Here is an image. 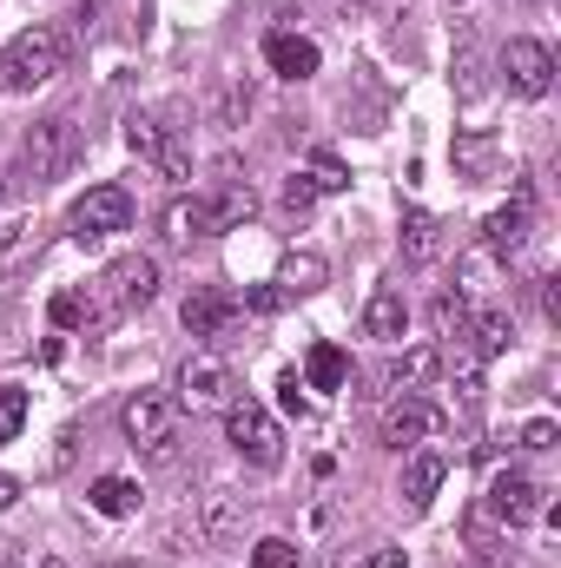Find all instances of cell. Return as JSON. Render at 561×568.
Segmentation results:
<instances>
[{"mask_svg":"<svg viewBox=\"0 0 561 568\" xmlns=\"http://www.w3.org/2000/svg\"><path fill=\"white\" fill-rule=\"evenodd\" d=\"M429 429H442V410H436L422 390H404V397L384 410V449H417Z\"/></svg>","mask_w":561,"mask_h":568,"instance_id":"obj_10","label":"cell"},{"mask_svg":"<svg viewBox=\"0 0 561 568\" xmlns=\"http://www.w3.org/2000/svg\"><path fill=\"white\" fill-rule=\"evenodd\" d=\"M53 324H60V331H80V324H106V311H100L86 291H60V297H53Z\"/></svg>","mask_w":561,"mask_h":568,"instance_id":"obj_27","label":"cell"},{"mask_svg":"<svg viewBox=\"0 0 561 568\" xmlns=\"http://www.w3.org/2000/svg\"><path fill=\"white\" fill-rule=\"evenodd\" d=\"M278 390H284V410H297V417H304V397H297V390H304V384H297V371H290V377H284Z\"/></svg>","mask_w":561,"mask_h":568,"instance_id":"obj_37","label":"cell"},{"mask_svg":"<svg viewBox=\"0 0 561 568\" xmlns=\"http://www.w3.org/2000/svg\"><path fill=\"white\" fill-rule=\"evenodd\" d=\"M252 568H297V542H284V536H265V542L252 549Z\"/></svg>","mask_w":561,"mask_h":568,"instance_id":"obj_30","label":"cell"},{"mask_svg":"<svg viewBox=\"0 0 561 568\" xmlns=\"http://www.w3.org/2000/svg\"><path fill=\"white\" fill-rule=\"evenodd\" d=\"M344 377H350V357H344L337 344H317L310 364H304V384H310V390H344Z\"/></svg>","mask_w":561,"mask_h":568,"instance_id":"obj_22","label":"cell"},{"mask_svg":"<svg viewBox=\"0 0 561 568\" xmlns=\"http://www.w3.org/2000/svg\"><path fill=\"white\" fill-rule=\"evenodd\" d=\"M429 317H436V331H442L449 344H469V317H476V311H469L462 291H442V297L429 304Z\"/></svg>","mask_w":561,"mask_h":568,"instance_id":"obj_25","label":"cell"},{"mask_svg":"<svg viewBox=\"0 0 561 568\" xmlns=\"http://www.w3.org/2000/svg\"><path fill=\"white\" fill-rule=\"evenodd\" d=\"M449 7H456V0H449Z\"/></svg>","mask_w":561,"mask_h":568,"instance_id":"obj_42","label":"cell"},{"mask_svg":"<svg viewBox=\"0 0 561 568\" xmlns=\"http://www.w3.org/2000/svg\"><path fill=\"white\" fill-rule=\"evenodd\" d=\"M252 212H258L252 185H225V192H212V199H205V239H212V232H232V225H245Z\"/></svg>","mask_w":561,"mask_h":568,"instance_id":"obj_19","label":"cell"},{"mask_svg":"<svg viewBox=\"0 0 561 568\" xmlns=\"http://www.w3.org/2000/svg\"><path fill=\"white\" fill-rule=\"evenodd\" d=\"M364 568H410V556H404V549H377Z\"/></svg>","mask_w":561,"mask_h":568,"instance_id":"obj_38","label":"cell"},{"mask_svg":"<svg viewBox=\"0 0 561 568\" xmlns=\"http://www.w3.org/2000/svg\"><path fill=\"white\" fill-rule=\"evenodd\" d=\"M436 371H442V351L436 344H417V351H404V357H390V371H384V384L404 397V390H422V384H436Z\"/></svg>","mask_w":561,"mask_h":568,"instance_id":"obj_17","label":"cell"},{"mask_svg":"<svg viewBox=\"0 0 561 568\" xmlns=\"http://www.w3.org/2000/svg\"><path fill=\"white\" fill-rule=\"evenodd\" d=\"M126 225H133V199H126V185H93V192L73 205V239H80V245L113 239V232H126Z\"/></svg>","mask_w":561,"mask_h":568,"instance_id":"obj_8","label":"cell"},{"mask_svg":"<svg viewBox=\"0 0 561 568\" xmlns=\"http://www.w3.org/2000/svg\"><path fill=\"white\" fill-rule=\"evenodd\" d=\"M555 417H536V424H522V449H555Z\"/></svg>","mask_w":561,"mask_h":568,"instance_id":"obj_34","label":"cell"},{"mask_svg":"<svg viewBox=\"0 0 561 568\" xmlns=\"http://www.w3.org/2000/svg\"><path fill=\"white\" fill-rule=\"evenodd\" d=\"M442 245H449V225H442L436 212L410 205V212H404V265H436Z\"/></svg>","mask_w":561,"mask_h":568,"instance_id":"obj_14","label":"cell"},{"mask_svg":"<svg viewBox=\"0 0 561 568\" xmlns=\"http://www.w3.org/2000/svg\"><path fill=\"white\" fill-rule=\"evenodd\" d=\"M165 239H172V245L205 239V199H172V205H165Z\"/></svg>","mask_w":561,"mask_h":568,"instance_id":"obj_24","label":"cell"},{"mask_svg":"<svg viewBox=\"0 0 561 568\" xmlns=\"http://www.w3.org/2000/svg\"><path fill=\"white\" fill-rule=\"evenodd\" d=\"M509 344H516V317H509V311H496V304H489V311H476V317H469V351H476L482 364H489V357H502Z\"/></svg>","mask_w":561,"mask_h":568,"instance_id":"obj_18","label":"cell"},{"mask_svg":"<svg viewBox=\"0 0 561 568\" xmlns=\"http://www.w3.org/2000/svg\"><path fill=\"white\" fill-rule=\"evenodd\" d=\"M27 424V390H13V384H0V443H13Z\"/></svg>","mask_w":561,"mask_h":568,"instance_id":"obj_29","label":"cell"},{"mask_svg":"<svg viewBox=\"0 0 561 568\" xmlns=\"http://www.w3.org/2000/svg\"><path fill=\"white\" fill-rule=\"evenodd\" d=\"M496 159H502V152H496L489 133H462V140H456V172H462V179H489Z\"/></svg>","mask_w":561,"mask_h":568,"instance_id":"obj_26","label":"cell"},{"mask_svg":"<svg viewBox=\"0 0 561 568\" xmlns=\"http://www.w3.org/2000/svg\"><path fill=\"white\" fill-rule=\"evenodd\" d=\"M225 443H232L252 469H278L284 463V429L258 397H232V404H225Z\"/></svg>","mask_w":561,"mask_h":568,"instance_id":"obj_2","label":"cell"},{"mask_svg":"<svg viewBox=\"0 0 561 568\" xmlns=\"http://www.w3.org/2000/svg\"><path fill=\"white\" fill-rule=\"evenodd\" d=\"M245 523H252V496H238V489H205V503H198V529H205L212 542L245 536Z\"/></svg>","mask_w":561,"mask_h":568,"instance_id":"obj_13","label":"cell"},{"mask_svg":"<svg viewBox=\"0 0 561 568\" xmlns=\"http://www.w3.org/2000/svg\"><path fill=\"white\" fill-rule=\"evenodd\" d=\"M442 476H449V456H442V449H410V463H404V496H410V503H429V496L442 489Z\"/></svg>","mask_w":561,"mask_h":568,"instance_id":"obj_20","label":"cell"},{"mask_svg":"<svg viewBox=\"0 0 561 568\" xmlns=\"http://www.w3.org/2000/svg\"><path fill=\"white\" fill-rule=\"evenodd\" d=\"M310 205H317V185H310V172H290V179H284V212L297 219V212H310Z\"/></svg>","mask_w":561,"mask_h":568,"instance_id":"obj_31","label":"cell"},{"mask_svg":"<svg viewBox=\"0 0 561 568\" xmlns=\"http://www.w3.org/2000/svg\"><path fill=\"white\" fill-rule=\"evenodd\" d=\"M238 397V377H232V364L225 357H212V351H198V357H185L178 364V410H225Z\"/></svg>","mask_w":561,"mask_h":568,"instance_id":"obj_5","label":"cell"},{"mask_svg":"<svg viewBox=\"0 0 561 568\" xmlns=\"http://www.w3.org/2000/svg\"><path fill=\"white\" fill-rule=\"evenodd\" d=\"M265 60H272L278 80H310V73H317V47H310L304 33H272V40H265Z\"/></svg>","mask_w":561,"mask_h":568,"instance_id":"obj_16","label":"cell"},{"mask_svg":"<svg viewBox=\"0 0 561 568\" xmlns=\"http://www.w3.org/2000/svg\"><path fill=\"white\" fill-rule=\"evenodd\" d=\"M120 429H126V443H133L140 456L165 463L172 443H178V404H172L165 390H140V397L120 410Z\"/></svg>","mask_w":561,"mask_h":568,"instance_id":"obj_4","label":"cell"},{"mask_svg":"<svg viewBox=\"0 0 561 568\" xmlns=\"http://www.w3.org/2000/svg\"><path fill=\"white\" fill-rule=\"evenodd\" d=\"M502 73H509V93H522V100H542V93L555 87V53H549L542 40L516 33V40L502 47Z\"/></svg>","mask_w":561,"mask_h":568,"instance_id":"obj_9","label":"cell"},{"mask_svg":"<svg viewBox=\"0 0 561 568\" xmlns=\"http://www.w3.org/2000/svg\"><path fill=\"white\" fill-rule=\"evenodd\" d=\"M40 568H67V562H40Z\"/></svg>","mask_w":561,"mask_h":568,"instance_id":"obj_41","label":"cell"},{"mask_svg":"<svg viewBox=\"0 0 561 568\" xmlns=\"http://www.w3.org/2000/svg\"><path fill=\"white\" fill-rule=\"evenodd\" d=\"M0 568H20V542H0Z\"/></svg>","mask_w":561,"mask_h":568,"instance_id":"obj_40","label":"cell"},{"mask_svg":"<svg viewBox=\"0 0 561 568\" xmlns=\"http://www.w3.org/2000/svg\"><path fill=\"white\" fill-rule=\"evenodd\" d=\"M13 503H20V483H13V476H7V469H0V516H7V509H13Z\"/></svg>","mask_w":561,"mask_h":568,"instance_id":"obj_39","label":"cell"},{"mask_svg":"<svg viewBox=\"0 0 561 568\" xmlns=\"http://www.w3.org/2000/svg\"><path fill=\"white\" fill-rule=\"evenodd\" d=\"M529 225H536V205H529V192H516V205H502V212L482 219V252L489 258H516L529 245Z\"/></svg>","mask_w":561,"mask_h":568,"instance_id":"obj_11","label":"cell"},{"mask_svg":"<svg viewBox=\"0 0 561 568\" xmlns=\"http://www.w3.org/2000/svg\"><path fill=\"white\" fill-rule=\"evenodd\" d=\"M364 331H370L377 344H404V331H410V304H404L397 284L370 291V304H364Z\"/></svg>","mask_w":561,"mask_h":568,"instance_id":"obj_15","label":"cell"},{"mask_svg":"<svg viewBox=\"0 0 561 568\" xmlns=\"http://www.w3.org/2000/svg\"><path fill=\"white\" fill-rule=\"evenodd\" d=\"M100 291H106V317H120V311H140L159 297V258H145V252H126V258H113L106 272H100Z\"/></svg>","mask_w":561,"mask_h":568,"instance_id":"obj_6","label":"cell"},{"mask_svg":"<svg viewBox=\"0 0 561 568\" xmlns=\"http://www.w3.org/2000/svg\"><path fill=\"white\" fill-rule=\"evenodd\" d=\"M245 113H252V87H245V80H238V87H232V93H225V106H218V120H225V126H238V120H245Z\"/></svg>","mask_w":561,"mask_h":568,"instance_id":"obj_33","label":"cell"},{"mask_svg":"<svg viewBox=\"0 0 561 568\" xmlns=\"http://www.w3.org/2000/svg\"><path fill=\"white\" fill-rule=\"evenodd\" d=\"M165 140H172V126H165V120H152V113H133V120H126V145H133L140 159H159Z\"/></svg>","mask_w":561,"mask_h":568,"instance_id":"obj_28","label":"cell"},{"mask_svg":"<svg viewBox=\"0 0 561 568\" xmlns=\"http://www.w3.org/2000/svg\"><path fill=\"white\" fill-rule=\"evenodd\" d=\"M245 311H258V317H272V311H284V291H278V284H258V291L245 297Z\"/></svg>","mask_w":561,"mask_h":568,"instance_id":"obj_35","label":"cell"},{"mask_svg":"<svg viewBox=\"0 0 561 568\" xmlns=\"http://www.w3.org/2000/svg\"><path fill=\"white\" fill-rule=\"evenodd\" d=\"M469 568H516V556H509L502 542H489V549H476V556H469Z\"/></svg>","mask_w":561,"mask_h":568,"instance_id":"obj_36","label":"cell"},{"mask_svg":"<svg viewBox=\"0 0 561 568\" xmlns=\"http://www.w3.org/2000/svg\"><path fill=\"white\" fill-rule=\"evenodd\" d=\"M86 503H93L100 516H113V523H120V516H133V509H140V483H133V476H100V483L86 489Z\"/></svg>","mask_w":561,"mask_h":568,"instance_id":"obj_21","label":"cell"},{"mask_svg":"<svg viewBox=\"0 0 561 568\" xmlns=\"http://www.w3.org/2000/svg\"><path fill=\"white\" fill-rule=\"evenodd\" d=\"M73 159H80V126H73L67 113H53V120H33V126H27V140H20V172H27L33 185H53Z\"/></svg>","mask_w":561,"mask_h":568,"instance_id":"obj_3","label":"cell"},{"mask_svg":"<svg viewBox=\"0 0 561 568\" xmlns=\"http://www.w3.org/2000/svg\"><path fill=\"white\" fill-rule=\"evenodd\" d=\"M542 509H549V503H542V483L522 476V469H502V476L489 483V496H482V516L502 523V529H529Z\"/></svg>","mask_w":561,"mask_h":568,"instance_id":"obj_7","label":"cell"},{"mask_svg":"<svg viewBox=\"0 0 561 568\" xmlns=\"http://www.w3.org/2000/svg\"><path fill=\"white\" fill-rule=\"evenodd\" d=\"M67 53H73V33H67V27H27V33L7 40V53H0V87H7V93H33V87H47V80L67 67Z\"/></svg>","mask_w":561,"mask_h":568,"instance_id":"obj_1","label":"cell"},{"mask_svg":"<svg viewBox=\"0 0 561 568\" xmlns=\"http://www.w3.org/2000/svg\"><path fill=\"white\" fill-rule=\"evenodd\" d=\"M310 185H317V192H344L350 179H344V165H337L330 152H317V159H310Z\"/></svg>","mask_w":561,"mask_h":568,"instance_id":"obj_32","label":"cell"},{"mask_svg":"<svg viewBox=\"0 0 561 568\" xmlns=\"http://www.w3.org/2000/svg\"><path fill=\"white\" fill-rule=\"evenodd\" d=\"M317 284H324V258H317V252H290V258L278 265L284 297H304V291H317Z\"/></svg>","mask_w":561,"mask_h":568,"instance_id":"obj_23","label":"cell"},{"mask_svg":"<svg viewBox=\"0 0 561 568\" xmlns=\"http://www.w3.org/2000/svg\"><path fill=\"white\" fill-rule=\"evenodd\" d=\"M238 317H245V304H238L232 291H192V297H185V331H192V337L225 344Z\"/></svg>","mask_w":561,"mask_h":568,"instance_id":"obj_12","label":"cell"}]
</instances>
